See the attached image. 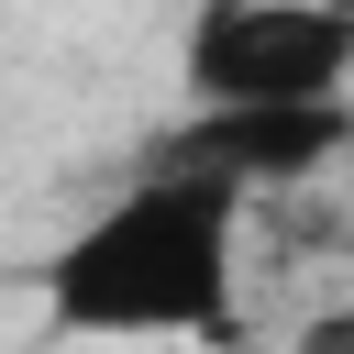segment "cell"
Here are the masks:
<instances>
[{"label": "cell", "mask_w": 354, "mask_h": 354, "mask_svg": "<svg viewBox=\"0 0 354 354\" xmlns=\"http://www.w3.org/2000/svg\"><path fill=\"white\" fill-rule=\"evenodd\" d=\"M243 199L199 177H133L44 254V332L66 343H221L232 332Z\"/></svg>", "instance_id": "6da1fadb"}, {"label": "cell", "mask_w": 354, "mask_h": 354, "mask_svg": "<svg viewBox=\"0 0 354 354\" xmlns=\"http://www.w3.org/2000/svg\"><path fill=\"white\" fill-rule=\"evenodd\" d=\"M188 111H310L354 77V11L332 0H210L177 33Z\"/></svg>", "instance_id": "7a4b0ae2"}, {"label": "cell", "mask_w": 354, "mask_h": 354, "mask_svg": "<svg viewBox=\"0 0 354 354\" xmlns=\"http://www.w3.org/2000/svg\"><path fill=\"white\" fill-rule=\"evenodd\" d=\"M343 144H354V100H310V111H188L144 166H155V177H199V188L254 199V188L321 177Z\"/></svg>", "instance_id": "3957f363"}, {"label": "cell", "mask_w": 354, "mask_h": 354, "mask_svg": "<svg viewBox=\"0 0 354 354\" xmlns=\"http://www.w3.org/2000/svg\"><path fill=\"white\" fill-rule=\"evenodd\" d=\"M299 354H354V321H343V310H321V321L299 332Z\"/></svg>", "instance_id": "277c9868"}]
</instances>
